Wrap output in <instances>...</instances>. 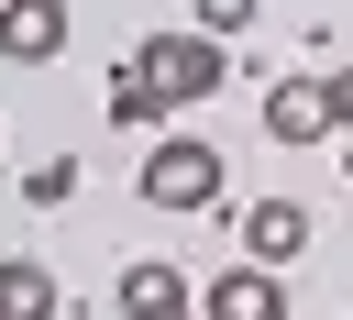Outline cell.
Listing matches in <instances>:
<instances>
[{
	"mask_svg": "<svg viewBox=\"0 0 353 320\" xmlns=\"http://www.w3.org/2000/svg\"><path fill=\"white\" fill-rule=\"evenodd\" d=\"M132 66L154 77V99H165V110H199V99H221V77H232L221 33H199V22H165V33H143V44H132Z\"/></svg>",
	"mask_w": 353,
	"mask_h": 320,
	"instance_id": "obj_1",
	"label": "cell"
},
{
	"mask_svg": "<svg viewBox=\"0 0 353 320\" xmlns=\"http://www.w3.org/2000/svg\"><path fill=\"white\" fill-rule=\"evenodd\" d=\"M143 199L154 210H221L232 199V166H221V143L210 132H154V154H143Z\"/></svg>",
	"mask_w": 353,
	"mask_h": 320,
	"instance_id": "obj_2",
	"label": "cell"
},
{
	"mask_svg": "<svg viewBox=\"0 0 353 320\" xmlns=\"http://www.w3.org/2000/svg\"><path fill=\"white\" fill-rule=\"evenodd\" d=\"M199 320H287V265H221L210 287H199Z\"/></svg>",
	"mask_w": 353,
	"mask_h": 320,
	"instance_id": "obj_3",
	"label": "cell"
},
{
	"mask_svg": "<svg viewBox=\"0 0 353 320\" xmlns=\"http://www.w3.org/2000/svg\"><path fill=\"white\" fill-rule=\"evenodd\" d=\"M176 309H199V276L188 265H165V254L121 265V320H176Z\"/></svg>",
	"mask_w": 353,
	"mask_h": 320,
	"instance_id": "obj_4",
	"label": "cell"
},
{
	"mask_svg": "<svg viewBox=\"0 0 353 320\" xmlns=\"http://www.w3.org/2000/svg\"><path fill=\"white\" fill-rule=\"evenodd\" d=\"M0 55L11 66H55L66 55V0H0Z\"/></svg>",
	"mask_w": 353,
	"mask_h": 320,
	"instance_id": "obj_5",
	"label": "cell"
},
{
	"mask_svg": "<svg viewBox=\"0 0 353 320\" xmlns=\"http://www.w3.org/2000/svg\"><path fill=\"white\" fill-rule=\"evenodd\" d=\"M243 254L254 265H298L309 254V199H254L243 210Z\"/></svg>",
	"mask_w": 353,
	"mask_h": 320,
	"instance_id": "obj_6",
	"label": "cell"
},
{
	"mask_svg": "<svg viewBox=\"0 0 353 320\" xmlns=\"http://www.w3.org/2000/svg\"><path fill=\"white\" fill-rule=\"evenodd\" d=\"M265 132H276V143H320V132H331L320 77H276V88H265Z\"/></svg>",
	"mask_w": 353,
	"mask_h": 320,
	"instance_id": "obj_7",
	"label": "cell"
},
{
	"mask_svg": "<svg viewBox=\"0 0 353 320\" xmlns=\"http://www.w3.org/2000/svg\"><path fill=\"white\" fill-rule=\"evenodd\" d=\"M66 298H55V265H33V254H0V320H55Z\"/></svg>",
	"mask_w": 353,
	"mask_h": 320,
	"instance_id": "obj_8",
	"label": "cell"
},
{
	"mask_svg": "<svg viewBox=\"0 0 353 320\" xmlns=\"http://www.w3.org/2000/svg\"><path fill=\"white\" fill-rule=\"evenodd\" d=\"M110 121H165V99H154V77H143L132 55L110 66Z\"/></svg>",
	"mask_w": 353,
	"mask_h": 320,
	"instance_id": "obj_9",
	"label": "cell"
},
{
	"mask_svg": "<svg viewBox=\"0 0 353 320\" xmlns=\"http://www.w3.org/2000/svg\"><path fill=\"white\" fill-rule=\"evenodd\" d=\"M66 188H77V154H44V166H33V177H22V199H33V210H55V199H66Z\"/></svg>",
	"mask_w": 353,
	"mask_h": 320,
	"instance_id": "obj_10",
	"label": "cell"
},
{
	"mask_svg": "<svg viewBox=\"0 0 353 320\" xmlns=\"http://www.w3.org/2000/svg\"><path fill=\"white\" fill-rule=\"evenodd\" d=\"M188 11H199V33H221V44H232V33H243L265 0H188Z\"/></svg>",
	"mask_w": 353,
	"mask_h": 320,
	"instance_id": "obj_11",
	"label": "cell"
},
{
	"mask_svg": "<svg viewBox=\"0 0 353 320\" xmlns=\"http://www.w3.org/2000/svg\"><path fill=\"white\" fill-rule=\"evenodd\" d=\"M320 99H331V132H353V66H331V77H320Z\"/></svg>",
	"mask_w": 353,
	"mask_h": 320,
	"instance_id": "obj_12",
	"label": "cell"
},
{
	"mask_svg": "<svg viewBox=\"0 0 353 320\" xmlns=\"http://www.w3.org/2000/svg\"><path fill=\"white\" fill-rule=\"evenodd\" d=\"M176 320H199V309H176Z\"/></svg>",
	"mask_w": 353,
	"mask_h": 320,
	"instance_id": "obj_13",
	"label": "cell"
}]
</instances>
